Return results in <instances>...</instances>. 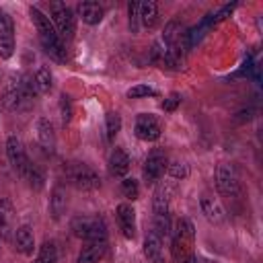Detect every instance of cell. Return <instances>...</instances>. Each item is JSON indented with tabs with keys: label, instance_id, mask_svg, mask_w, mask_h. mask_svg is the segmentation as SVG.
<instances>
[{
	"label": "cell",
	"instance_id": "6da1fadb",
	"mask_svg": "<svg viewBox=\"0 0 263 263\" xmlns=\"http://www.w3.org/2000/svg\"><path fill=\"white\" fill-rule=\"evenodd\" d=\"M29 16H31L35 29H37V37H39V43H41L43 51H45L51 60H55V62H60V64L66 62V60H68L66 45H64L62 37L58 35L53 23L49 21V16H47L43 10H39L37 6H31V8H29Z\"/></svg>",
	"mask_w": 263,
	"mask_h": 263
},
{
	"label": "cell",
	"instance_id": "7a4b0ae2",
	"mask_svg": "<svg viewBox=\"0 0 263 263\" xmlns=\"http://www.w3.org/2000/svg\"><path fill=\"white\" fill-rule=\"evenodd\" d=\"M193 247H195V228L193 222L187 218H181L177 222V228L173 232L171 240V257L173 263H187L193 257Z\"/></svg>",
	"mask_w": 263,
	"mask_h": 263
},
{
	"label": "cell",
	"instance_id": "3957f363",
	"mask_svg": "<svg viewBox=\"0 0 263 263\" xmlns=\"http://www.w3.org/2000/svg\"><path fill=\"white\" fill-rule=\"evenodd\" d=\"M64 177L78 191H97L101 187L99 173L90 164H86V162H78V160L68 162L64 166Z\"/></svg>",
	"mask_w": 263,
	"mask_h": 263
},
{
	"label": "cell",
	"instance_id": "277c9868",
	"mask_svg": "<svg viewBox=\"0 0 263 263\" xmlns=\"http://www.w3.org/2000/svg\"><path fill=\"white\" fill-rule=\"evenodd\" d=\"M70 230L82 240H107V224L101 216H74Z\"/></svg>",
	"mask_w": 263,
	"mask_h": 263
},
{
	"label": "cell",
	"instance_id": "5b68a950",
	"mask_svg": "<svg viewBox=\"0 0 263 263\" xmlns=\"http://www.w3.org/2000/svg\"><path fill=\"white\" fill-rule=\"evenodd\" d=\"M49 21L53 23L58 35L62 37V41H70L76 33V14L74 10L66 4V2H51L49 4Z\"/></svg>",
	"mask_w": 263,
	"mask_h": 263
},
{
	"label": "cell",
	"instance_id": "8992f818",
	"mask_svg": "<svg viewBox=\"0 0 263 263\" xmlns=\"http://www.w3.org/2000/svg\"><path fill=\"white\" fill-rule=\"evenodd\" d=\"M216 187L226 197L240 195V179H238V173H236L234 164H230V162H220L218 164V168H216Z\"/></svg>",
	"mask_w": 263,
	"mask_h": 263
},
{
	"label": "cell",
	"instance_id": "52a82bcc",
	"mask_svg": "<svg viewBox=\"0 0 263 263\" xmlns=\"http://www.w3.org/2000/svg\"><path fill=\"white\" fill-rule=\"evenodd\" d=\"M166 166H168V158L162 150H152L146 160H144V166H142V179L146 185H154L156 181H160V177L166 173Z\"/></svg>",
	"mask_w": 263,
	"mask_h": 263
},
{
	"label": "cell",
	"instance_id": "ba28073f",
	"mask_svg": "<svg viewBox=\"0 0 263 263\" xmlns=\"http://www.w3.org/2000/svg\"><path fill=\"white\" fill-rule=\"evenodd\" d=\"M6 156H8V162L12 164V168L25 179L33 162L29 160L27 150H25V144L21 142V138L10 136V138L6 140Z\"/></svg>",
	"mask_w": 263,
	"mask_h": 263
},
{
	"label": "cell",
	"instance_id": "9c48e42d",
	"mask_svg": "<svg viewBox=\"0 0 263 263\" xmlns=\"http://www.w3.org/2000/svg\"><path fill=\"white\" fill-rule=\"evenodd\" d=\"M134 132H136V138L142 140V142H156L162 134V125L158 121L156 115L152 113H140L136 117V125H134Z\"/></svg>",
	"mask_w": 263,
	"mask_h": 263
},
{
	"label": "cell",
	"instance_id": "30bf717a",
	"mask_svg": "<svg viewBox=\"0 0 263 263\" xmlns=\"http://www.w3.org/2000/svg\"><path fill=\"white\" fill-rule=\"evenodd\" d=\"M14 53V23L12 16L0 10V58L8 60Z\"/></svg>",
	"mask_w": 263,
	"mask_h": 263
},
{
	"label": "cell",
	"instance_id": "8fae6325",
	"mask_svg": "<svg viewBox=\"0 0 263 263\" xmlns=\"http://www.w3.org/2000/svg\"><path fill=\"white\" fill-rule=\"evenodd\" d=\"M16 230V212L8 197H0V236L4 240H12Z\"/></svg>",
	"mask_w": 263,
	"mask_h": 263
},
{
	"label": "cell",
	"instance_id": "7c38bea8",
	"mask_svg": "<svg viewBox=\"0 0 263 263\" xmlns=\"http://www.w3.org/2000/svg\"><path fill=\"white\" fill-rule=\"evenodd\" d=\"M115 218L119 224V230L125 238H134L136 236V210L132 208V203L123 201L115 208Z\"/></svg>",
	"mask_w": 263,
	"mask_h": 263
},
{
	"label": "cell",
	"instance_id": "4fadbf2b",
	"mask_svg": "<svg viewBox=\"0 0 263 263\" xmlns=\"http://www.w3.org/2000/svg\"><path fill=\"white\" fill-rule=\"evenodd\" d=\"M199 205H201V212H203V216H205L208 222H212V224H216V226L224 224V220H226L224 208H222V203H220L214 195L203 193L201 199H199Z\"/></svg>",
	"mask_w": 263,
	"mask_h": 263
},
{
	"label": "cell",
	"instance_id": "5bb4252c",
	"mask_svg": "<svg viewBox=\"0 0 263 263\" xmlns=\"http://www.w3.org/2000/svg\"><path fill=\"white\" fill-rule=\"evenodd\" d=\"M12 242H14V249L21 253V255H31L35 251V234H33V228L29 224H21L16 226L14 230V236H12Z\"/></svg>",
	"mask_w": 263,
	"mask_h": 263
},
{
	"label": "cell",
	"instance_id": "9a60e30c",
	"mask_svg": "<svg viewBox=\"0 0 263 263\" xmlns=\"http://www.w3.org/2000/svg\"><path fill=\"white\" fill-rule=\"evenodd\" d=\"M150 62L154 64V66H158V68H179L181 66V62L164 47V43L158 39L154 45H152V49H150Z\"/></svg>",
	"mask_w": 263,
	"mask_h": 263
},
{
	"label": "cell",
	"instance_id": "2e32d148",
	"mask_svg": "<svg viewBox=\"0 0 263 263\" xmlns=\"http://www.w3.org/2000/svg\"><path fill=\"white\" fill-rule=\"evenodd\" d=\"M107 166H109V173L111 177H125L127 171H129V156L123 148L115 146L109 154V160H107Z\"/></svg>",
	"mask_w": 263,
	"mask_h": 263
},
{
	"label": "cell",
	"instance_id": "e0dca14e",
	"mask_svg": "<svg viewBox=\"0 0 263 263\" xmlns=\"http://www.w3.org/2000/svg\"><path fill=\"white\" fill-rule=\"evenodd\" d=\"M107 253V240H86L78 253V263H99Z\"/></svg>",
	"mask_w": 263,
	"mask_h": 263
},
{
	"label": "cell",
	"instance_id": "ac0fdd59",
	"mask_svg": "<svg viewBox=\"0 0 263 263\" xmlns=\"http://www.w3.org/2000/svg\"><path fill=\"white\" fill-rule=\"evenodd\" d=\"M37 140H39V146L43 148V152L47 154H53L55 150V132H53V125L49 119H39L37 121Z\"/></svg>",
	"mask_w": 263,
	"mask_h": 263
},
{
	"label": "cell",
	"instance_id": "d6986e66",
	"mask_svg": "<svg viewBox=\"0 0 263 263\" xmlns=\"http://www.w3.org/2000/svg\"><path fill=\"white\" fill-rule=\"evenodd\" d=\"M171 195H173V189H171L168 183H160V185L154 189V197H152V210H154V216L168 214V208H171Z\"/></svg>",
	"mask_w": 263,
	"mask_h": 263
},
{
	"label": "cell",
	"instance_id": "ffe728a7",
	"mask_svg": "<svg viewBox=\"0 0 263 263\" xmlns=\"http://www.w3.org/2000/svg\"><path fill=\"white\" fill-rule=\"evenodd\" d=\"M76 10H78V16L82 18V23H86V25H99L105 16V8L99 2H80Z\"/></svg>",
	"mask_w": 263,
	"mask_h": 263
},
{
	"label": "cell",
	"instance_id": "44dd1931",
	"mask_svg": "<svg viewBox=\"0 0 263 263\" xmlns=\"http://www.w3.org/2000/svg\"><path fill=\"white\" fill-rule=\"evenodd\" d=\"M162 240L154 230H148L146 238H144V255L148 257V261L152 263H162Z\"/></svg>",
	"mask_w": 263,
	"mask_h": 263
},
{
	"label": "cell",
	"instance_id": "7402d4cb",
	"mask_svg": "<svg viewBox=\"0 0 263 263\" xmlns=\"http://www.w3.org/2000/svg\"><path fill=\"white\" fill-rule=\"evenodd\" d=\"M66 208H68L66 189H64V185H55L53 191H51V197H49V212H51V218H53V220H60V218L66 214Z\"/></svg>",
	"mask_w": 263,
	"mask_h": 263
},
{
	"label": "cell",
	"instance_id": "603a6c76",
	"mask_svg": "<svg viewBox=\"0 0 263 263\" xmlns=\"http://www.w3.org/2000/svg\"><path fill=\"white\" fill-rule=\"evenodd\" d=\"M158 23V4L148 0V2H140V25L144 29H154Z\"/></svg>",
	"mask_w": 263,
	"mask_h": 263
},
{
	"label": "cell",
	"instance_id": "cb8c5ba5",
	"mask_svg": "<svg viewBox=\"0 0 263 263\" xmlns=\"http://www.w3.org/2000/svg\"><path fill=\"white\" fill-rule=\"evenodd\" d=\"M33 80H35L37 95H49L51 92V88H53V74H51L49 66H41L33 74Z\"/></svg>",
	"mask_w": 263,
	"mask_h": 263
},
{
	"label": "cell",
	"instance_id": "d4e9b609",
	"mask_svg": "<svg viewBox=\"0 0 263 263\" xmlns=\"http://www.w3.org/2000/svg\"><path fill=\"white\" fill-rule=\"evenodd\" d=\"M33 263H58V247L53 240H45L39 251H37V257L33 259Z\"/></svg>",
	"mask_w": 263,
	"mask_h": 263
},
{
	"label": "cell",
	"instance_id": "484cf974",
	"mask_svg": "<svg viewBox=\"0 0 263 263\" xmlns=\"http://www.w3.org/2000/svg\"><path fill=\"white\" fill-rule=\"evenodd\" d=\"M105 132H107V140L113 142L115 136L121 132V115L117 111H109L105 117Z\"/></svg>",
	"mask_w": 263,
	"mask_h": 263
},
{
	"label": "cell",
	"instance_id": "4316f807",
	"mask_svg": "<svg viewBox=\"0 0 263 263\" xmlns=\"http://www.w3.org/2000/svg\"><path fill=\"white\" fill-rule=\"evenodd\" d=\"M150 230H154L160 238L168 236V234H171V218H168V214L154 216V220H152V228H150Z\"/></svg>",
	"mask_w": 263,
	"mask_h": 263
},
{
	"label": "cell",
	"instance_id": "83f0119b",
	"mask_svg": "<svg viewBox=\"0 0 263 263\" xmlns=\"http://www.w3.org/2000/svg\"><path fill=\"white\" fill-rule=\"evenodd\" d=\"M72 113H74V109H72V99H70L66 92L60 95V119H62V125H64V127L72 121Z\"/></svg>",
	"mask_w": 263,
	"mask_h": 263
},
{
	"label": "cell",
	"instance_id": "f1b7e54d",
	"mask_svg": "<svg viewBox=\"0 0 263 263\" xmlns=\"http://www.w3.org/2000/svg\"><path fill=\"white\" fill-rule=\"evenodd\" d=\"M121 193H123V197H127V199H138L140 197V185H138V181L136 179H132V177H127V179H123L121 181Z\"/></svg>",
	"mask_w": 263,
	"mask_h": 263
},
{
	"label": "cell",
	"instance_id": "f546056e",
	"mask_svg": "<svg viewBox=\"0 0 263 263\" xmlns=\"http://www.w3.org/2000/svg\"><path fill=\"white\" fill-rule=\"evenodd\" d=\"M125 95H127L129 99H144V97H156L158 92H156V88H152V86H148V84H136V86L127 88Z\"/></svg>",
	"mask_w": 263,
	"mask_h": 263
},
{
	"label": "cell",
	"instance_id": "4dcf8cb0",
	"mask_svg": "<svg viewBox=\"0 0 263 263\" xmlns=\"http://www.w3.org/2000/svg\"><path fill=\"white\" fill-rule=\"evenodd\" d=\"M25 181H27V183H29L33 189H41V187H43V181H45L43 171H41L37 164H31V168H29V173H27Z\"/></svg>",
	"mask_w": 263,
	"mask_h": 263
},
{
	"label": "cell",
	"instance_id": "1f68e13d",
	"mask_svg": "<svg viewBox=\"0 0 263 263\" xmlns=\"http://www.w3.org/2000/svg\"><path fill=\"white\" fill-rule=\"evenodd\" d=\"M166 173L173 177V179H177V181H181V179H185L187 175H189V166L185 164V162H168V166H166Z\"/></svg>",
	"mask_w": 263,
	"mask_h": 263
},
{
	"label": "cell",
	"instance_id": "d6a6232c",
	"mask_svg": "<svg viewBox=\"0 0 263 263\" xmlns=\"http://www.w3.org/2000/svg\"><path fill=\"white\" fill-rule=\"evenodd\" d=\"M127 16H129L132 33H138V27H140V2H129L127 4Z\"/></svg>",
	"mask_w": 263,
	"mask_h": 263
},
{
	"label": "cell",
	"instance_id": "836d02e7",
	"mask_svg": "<svg viewBox=\"0 0 263 263\" xmlns=\"http://www.w3.org/2000/svg\"><path fill=\"white\" fill-rule=\"evenodd\" d=\"M236 6H238L236 2H232V4H224L218 12H212V25H218L220 21H224L226 16H230V14H232V10H234Z\"/></svg>",
	"mask_w": 263,
	"mask_h": 263
},
{
	"label": "cell",
	"instance_id": "e575fe53",
	"mask_svg": "<svg viewBox=\"0 0 263 263\" xmlns=\"http://www.w3.org/2000/svg\"><path fill=\"white\" fill-rule=\"evenodd\" d=\"M179 103H181V95H179V92H171V95L162 101V109L171 113V111H175V109L179 107Z\"/></svg>",
	"mask_w": 263,
	"mask_h": 263
},
{
	"label": "cell",
	"instance_id": "d590c367",
	"mask_svg": "<svg viewBox=\"0 0 263 263\" xmlns=\"http://www.w3.org/2000/svg\"><path fill=\"white\" fill-rule=\"evenodd\" d=\"M187 263H199V261H197V259H195V255H193V257H191V259H189Z\"/></svg>",
	"mask_w": 263,
	"mask_h": 263
}]
</instances>
